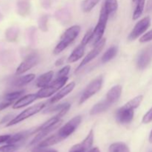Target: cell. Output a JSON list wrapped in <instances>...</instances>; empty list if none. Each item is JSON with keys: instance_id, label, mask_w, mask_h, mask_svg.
Wrapping results in <instances>:
<instances>
[{"instance_id": "obj_34", "label": "cell", "mask_w": 152, "mask_h": 152, "mask_svg": "<svg viewBox=\"0 0 152 152\" xmlns=\"http://www.w3.org/2000/svg\"><path fill=\"white\" fill-rule=\"evenodd\" d=\"M70 70H71V66L70 65H66L63 67L59 71H58L56 74V78H63V77H68V74H69Z\"/></svg>"}, {"instance_id": "obj_16", "label": "cell", "mask_w": 152, "mask_h": 152, "mask_svg": "<svg viewBox=\"0 0 152 152\" xmlns=\"http://www.w3.org/2000/svg\"><path fill=\"white\" fill-rule=\"evenodd\" d=\"M111 105H112V103L111 102L107 100L106 99H103V100L95 104L92 107L90 111V114L91 115H96V114H99L100 113L105 112L111 106Z\"/></svg>"}, {"instance_id": "obj_1", "label": "cell", "mask_w": 152, "mask_h": 152, "mask_svg": "<svg viewBox=\"0 0 152 152\" xmlns=\"http://www.w3.org/2000/svg\"><path fill=\"white\" fill-rule=\"evenodd\" d=\"M142 95L136 96L119 108L116 113V120L120 124H129L132 123L134 115V109L138 108L142 101Z\"/></svg>"}, {"instance_id": "obj_38", "label": "cell", "mask_w": 152, "mask_h": 152, "mask_svg": "<svg viewBox=\"0 0 152 152\" xmlns=\"http://www.w3.org/2000/svg\"><path fill=\"white\" fill-rule=\"evenodd\" d=\"M16 116L14 115L13 114H9L7 115H5L4 117H2V119L0 121V124L2 125V124H6L7 125V123H10L12 120H13Z\"/></svg>"}, {"instance_id": "obj_11", "label": "cell", "mask_w": 152, "mask_h": 152, "mask_svg": "<svg viewBox=\"0 0 152 152\" xmlns=\"http://www.w3.org/2000/svg\"><path fill=\"white\" fill-rule=\"evenodd\" d=\"M152 60V45L144 48L139 54L137 60L138 69L143 70L148 66Z\"/></svg>"}, {"instance_id": "obj_5", "label": "cell", "mask_w": 152, "mask_h": 152, "mask_svg": "<svg viewBox=\"0 0 152 152\" xmlns=\"http://www.w3.org/2000/svg\"><path fill=\"white\" fill-rule=\"evenodd\" d=\"M46 104H47L46 102H41V103H38L37 104V105H33V106H31L29 107V108H26V109L24 110L22 112H21L20 114H18L17 116H16L10 123H7V124L6 125V127H10V126H14V125L18 124V123H21V122H22L23 120H26V119L35 115L36 114L39 113V111H42L43 108H45Z\"/></svg>"}, {"instance_id": "obj_30", "label": "cell", "mask_w": 152, "mask_h": 152, "mask_svg": "<svg viewBox=\"0 0 152 152\" xmlns=\"http://www.w3.org/2000/svg\"><path fill=\"white\" fill-rule=\"evenodd\" d=\"M19 35V29L16 28H10L6 31V39L9 42H14Z\"/></svg>"}, {"instance_id": "obj_8", "label": "cell", "mask_w": 152, "mask_h": 152, "mask_svg": "<svg viewBox=\"0 0 152 152\" xmlns=\"http://www.w3.org/2000/svg\"><path fill=\"white\" fill-rule=\"evenodd\" d=\"M81 116H76L74 118L71 119V120H69L66 124L64 125L62 127H61L56 134L59 135V137L62 139V140L66 139L67 137H68L70 135H71L75 132L76 129L78 128V126L81 123Z\"/></svg>"}, {"instance_id": "obj_25", "label": "cell", "mask_w": 152, "mask_h": 152, "mask_svg": "<svg viewBox=\"0 0 152 152\" xmlns=\"http://www.w3.org/2000/svg\"><path fill=\"white\" fill-rule=\"evenodd\" d=\"M136 7L133 13V19L136 20L138 18L140 17L143 12L144 7H145V0H136Z\"/></svg>"}, {"instance_id": "obj_47", "label": "cell", "mask_w": 152, "mask_h": 152, "mask_svg": "<svg viewBox=\"0 0 152 152\" xmlns=\"http://www.w3.org/2000/svg\"><path fill=\"white\" fill-rule=\"evenodd\" d=\"M69 152H77V151H71V150H69Z\"/></svg>"}, {"instance_id": "obj_6", "label": "cell", "mask_w": 152, "mask_h": 152, "mask_svg": "<svg viewBox=\"0 0 152 152\" xmlns=\"http://www.w3.org/2000/svg\"><path fill=\"white\" fill-rule=\"evenodd\" d=\"M102 83H103V78H102V76H99V77H96V79L92 80L82 94L81 97L80 99V102H79L80 105L84 103L86 101L90 99L92 96L96 94L102 88Z\"/></svg>"}, {"instance_id": "obj_21", "label": "cell", "mask_w": 152, "mask_h": 152, "mask_svg": "<svg viewBox=\"0 0 152 152\" xmlns=\"http://www.w3.org/2000/svg\"><path fill=\"white\" fill-rule=\"evenodd\" d=\"M61 141H62V139L59 137V135L57 134H55L51 135L50 137L46 138L45 140L40 142L39 144V148H46V147L51 146V145H55V144L58 143V142H61Z\"/></svg>"}, {"instance_id": "obj_45", "label": "cell", "mask_w": 152, "mask_h": 152, "mask_svg": "<svg viewBox=\"0 0 152 152\" xmlns=\"http://www.w3.org/2000/svg\"><path fill=\"white\" fill-rule=\"evenodd\" d=\"M149 142L152 143V131L151 132V133H150V135H149Z\"/></svg>"}, {"instance_id": "obj_9", "label": "cell", "mask_w": 152, "mask_h": 152, "mask_svg": "<svg viewBox=\"0 0 152 152\" xmlns=\"http://www.w3.org/2000/svg\"><path fill=\"white\" fill-rule=\"evenodd\" d=\"M150 25H151V19L149 16H145L134 25L133 30L128 37V39L129 41H134L136 39L139 38L147 31Z\"/></svg>"}, {"instance_id": "obj_26", "label": "cell", "mask_w": 152, "mask_h": 152, "mask_svg": "<svg viewBox=\"0 0 152 152\" xmlns=\"http://www.w3.org/2000/svg\"><path fill=\"white\" fill-rule=\"evenodd\" d=\"M109 152H130L129 148L123 142H114L109 147Z\"/></svg>"}, {"instance_id": "obj_12", "label": "cell", "mask_w": 152, "mask_h": 152, "mask_svg": "<svg viewBox=\"0 0 152 152\" xmlns=\"http://www.w3.org/2000/svg\"><path fill=\"white\" fill-rule=\"evenodd\" d=\"M94 134L93 129H91L83 142L72 146L70 150L77 152H87L90 148H91L94 142Z\"/></svg>"}, {"instance_id": "obj_32", "label": "cell", "mask_w": 152, "mask_h": 152, "mask_svg": "<svg viewBox=\"0 0 152 152\" xmlns=\"http://www.w3.org/2000/svg\"><path fill=\"white\" fill-rule=\"evenodd\" d=\"M48 16L47 15H42L40 16L38 20L39 28L43 32H46L48 30Z\"/></svg>"}, {"instance_id": "obj_24", "label": "cell", "mask_w": 152, "mask_h": 152, "mask_svg": "<svg viewBox=\"0 0 152 152\" xmlns=\"http://www.w3.org/2000/svg\"><path fill=\"white\" fill-rule=\"evenodd\" d=\"M33 134V132H30L29 131H25V132H19V133L13 135L10 137V139L7 140V144H16L17 142H20L22 140L25 139L28 135Z\"/></svg>"}, {"instance_id": "obj_7", "label": "cell", "mask_w": 152, "mask_h": 152, "mask_svg": "<svg viewBox=\"0 0 152 152\" xmlns=\"http://www.w3.org/2000/svg\"><path fill=\"white\" fill-rule=\"evenodd\" d=\"M39 56L37 52H31L28 53L25 58L24 60L20 63L16 70V75H21L24 73L27 72L28 71L34 68L35 65L39 62Z\"/></svg>"}, {"instance_id": "obj_48", "label": "cell", "mask_w": 152, "mask_h": 152, "mask_svg": "<svg viewBox=\"0 0 152 152\" xmlns=\"http://www.w3.org/2000/svg\"><path fill=\"white\" fill-rule=\"evenodd\" d=\"M136 1V0H133V1Z\"/></svg>"}, {"instance_id": "obj_15", "label": "cell", "mask_w": 152, "mask_h": 152, "mask_svg": "<svg viewBox=\"0 0 152 152\" xmlns=\"http://www.w3.org/2000/svg\"><path fill=\"white\" fill-rule=\"evenodd\" d=\"M62 123V121L61 120V121H59V123H57L56 124L53 125V126H50V127L46 128V129L40 130L39 132H38L39 133L37 134V136H36L34 138V140H33L31 142V145H34V144H36V143H37V142H39V141H41L43 138H45V137H47V135H48L49 134L51 133L53 131H54L55 129H58V128L61 126Z\"/></svg>"}, {"instance_id": "obj_4", "label": "cell", "mask_w": 152, "mask_h": 152, "mask_svg": "<svg viewBox=\"0 0 152 152\" xmlns=\"http://www.w3.org/2000/svg\"><path fill=\"white\" fill-rule=\"evenodd\" d=\"M68 77H63V78H55V80L45 86V88H40L37 93L38 99H44L51 96L54 94L57 93L59 90H60L62 87H64L65 83L68 81Z\"/></svg>"}, {"instance_id": "obj_29", "label": "cell", "mask_w": 152, "mask_h": 152, "mask_svg": "<svg viewBox=\"0 0 152 152\" xmlns=\"http://www.w3.org/2000/svg\"><path fill=\"white\" fill-rule=\"evenodd\" d=\"M17 12L20 16H25L30 12V4L26 1H19L17 4Z\"/></svg>"}, {"instance_id": "obj_14", "label": "cell", "mask_w": 152, "mask_h": 152, "mask_svg": "<svg viewBox=\"0 0 152 152\" xmlns=\"http://www.w3.org/2000/svg\"><path fill=\"white\" fill-rule=\"evenodd\" d=\"M37 99H38V96H37V93L30 94L25 95V96H22L19 99H17V101L13 103L12 107H13V109H20L23 107L31 105Z\"/></svg>"}, {"instance_id": "obj_10", "label": "cell", "mask_w": 152, "mask_h": 152, "mask_svg": "<svg viewBox=\"0 0 152 152\" xmlns=\"http://www.w3.org/2000/svg\"><path fill=\"white\" fill-rule=\"evenodd\" d=\"M105 43H106V39H102L96 45H94V48L88 53L87 56L83 59V61L81 62V63L78 65V67L76 69L75 73H77L80 71L81 68H83L85 65H86L87 64H88L89 62H91L93 59H94L100 53V52L102 51V49L104 48L105 45Z\"/></svg>"}, {"instance_id": "obj_42", "label": "cell", "mask_w": 152, "mask_h": 152, "mask_svg": "<svg viewBox=\"0 0 152 152\" xmlns=\"http://www.w3.org/2000/svg\"><path fill=\"white\" fill-rule=\"evenodd\" d=\"M64 60H65V59H64L63 57L59 58V59H58L56 61L55 65H56V66H60V65H62V64L64 63Z\"/></svg>"}, {"instance_id": "obj_20", "label": "cell", "mask_w": 152, "mask_h": 152, "mask_svg": "<svg viewBox=\"0 0 152 152\" xmlns=\"http://www.w3.org/2000/svg\"><path fill=\"white\" fill-rule=\"evenodd\" d=\"M34 79H35V74H29L25 76H22L13 82V86L18 88L23 87V86H26L28 83L32 82Z\"/></svg>"}, {"instance_id": "obj_23", "label": "cell", "mask_w": 152, "mask_h": 152, "mask_svg": "<svg viewBox=\"0 0 152 152\" xmlns=\"http://www.w3.org/2000/svg\"><path fill=\"white\" fill-rule=\"evenodd\" d=\"M102 7L109 16L114 15L118 9V1L117 0H105Z\"/></svg>"}, {"instance_id": "obj_40", "label": "cell", "mask_w": 152, "mask_h": 152, "mask_svg": "<svg viewBox=\"0 0 152 152\" xmlns=\"http://www.w3.org/2000/svg\"><path fill=\"white\" fill-rule=\"evenodd\" d=\"M12 104H13V102H6V101H4V102H0V111L5 109V108H8V107L10 106V105H11Z\"/></svg>"}, {"instance_id": "obj_33", "label": "cell", "mask_w": 152, "mask_h": 152, "mask_svg": "<svg viewBox=\"0 0 152 152\" xmlns=\"http://www.w3.org/2000/svg\"><path fill=\"white\" fill-rule=\"evenodd\" d=\"M56 17L58 21L61 22L62 24H68L70 21V15L68 14L65 10H59L57 11L56 14Z\"/></svg>"}, {"instance_id": "obj_13", "label": "cell", "mask_w": 152, "mask_h": 152, "mask_svg": "<svg viewBox=\"0 0 152 152\" xmlns=\"http://www.w3.org/2000/svg\"><path fill=\"white\" fill-rule=\"evenodd\" d=\"M75 86V83H74V82H71L69 84L66 85L65 86L62 87L57 93L55 94L50 98V99L49 100V102H50V104H54L58 102L59 100L63 99L65 96H66L68 94L71 93V92L74 89Z\"/></svg>"}, {"instance_id": "obj_31", "label": "cell", "mask_w": 152, "mask_h": 152, "mask_svg": "<svg viewBox=\"0 0 152 152\" xmlns=\"http://www.w3.org/2000/svg\"><path fill=\"white\" fill-rule=\"evenodd\" d=\"M68 104L69 103L65 102V103L59 104V105H51V106L48 107L46 110H45V111H43V114H51V113L53 112H59V111H62L63 108H65Z\"/></svg>"}, {"instance_id": "obj_18", "label": "cell", "mask_w": 152, "mask_h": 152, "mask_svg": "<svg viewBox=\"0 0 152 152\" xmlns=\"http://www.w3.org/2000/svg\"><path fill=\"white\" fill-rule=\"evenodd\" d=\"M121 94L122 86H120V85H117V86H114V87H112L108 91L105 99L109 101V102H111L112 104H114V102H116L120 99Z\"/></svg>"}, {"instance_id": "obj_3", "label": "cell", "mask_w": 152, "mask_h": 152, "mask_svg": "<svg viewBox=\"0 0 152 152\" xmlns=\"http://www.w3.org/2000/svg\"><path fill=\"white\" fill-rule=\"evenodd\" d=\"M109 16H110L107 13L106 10H105V8L102 7L100 13H99V20H98L97 24H96V27L93 30V33H92L91 43L93 46L96 45L102 39V37H103V34L105 31V28H106L107 22H108Z\"/></svg>"}, {"instance_id": "obj_44", "label": "cell", "mask_w": 152, "mask_h": 152, "mask_svg": "<svg viewBox=\"0 0 152 152\" xmlns=\"http://www.w3.org/2000/svg\"><path fill=\"white\" fill-rule=\"evenodd\" d=\"M148 10H149V9H152V0H150V2H149V4H148Z\"/></svg>"}, {"instance_id": "obj_37", "label": "cell", "mask_w": 152, "mask_h": 152, "mask_svg": "<svg viewBox=\"0 0 152 152\" xmlns=\"http://www.w3.org/2000/svg\"><path fill=\"white\" fill-rule=\"evenodd\" d=\"M151 40H152V30L149 31L148 32H147L146 34H145L140 37V42L145 43L151 41Z\"/></svg>"}, {"instance_id": "obj_43", "label": "cell", "mask_w": 152, "mask_h": 152, "mask_svg": "<svg viewBox=\"0 0 152 152\" xmlns=\"http://www.w3.org/2000/svg\"><path fill=\"white\" fill-rule=\"evenodd\" d=\"M87 152H100V150H99L97 147H95V148H90Z\"/></svg>"}, {"instance_id": "obj_35", "label": "cell", "mask_w": 152, "mask_h": 152, "mask_svg": "<svg viewBox=\"0 0 152 152\" xmlns=\"http://www.w3.org/2000/svg\"><path fill=\"white\" fill-rule=\"evenodd\" d=\"M18 146L16 144H7L0 147V152H14L17 150Z\"/></svg>"}, {"instance_id": "obj_17", "label": "cell", "mask_w": 152, "mask_h": 152, "mask_svg": "<svg viewBox=\"0 0 152 152\" xmlns=\"http://www.w3.org/2000/svg\"><path fill=\"white\" fill-rule=\"evenodd\" d=\"M86 46V45L80 42V44L78 46H77V48H74V50H73L72 53H71L69 57L68 58V63H73V62H77L79 59H81L85 54Z\"/></svg>"}, {"instance_id": "obj_28", "label": "cell", "mask_w": 152, "mask_h": 152, "mask_svg": "<svg viewBox=\"0 0 152 152\" xmlns=\"http://www.w3.org/2000/svg\"><path fill=\"white\" fill-rule=\"evenodd\" d=\"M99 1L100 0H83L81 4L82 10L85 13H88L99 2Z\"/></svg>"}, {"instance_id": "obj_22", "label": "cell", "mask_w": 152, "mask_h": 152, "mask_svg": "<svg viewBox=\"0 0 152 152\" xmlns=\"http://www.w3.org/2000/svg\"><path fill=\"white\" fill-rule=\"evenodd\" d=\"M117 53H118V48L115 45L111 46L102 55V58H101V62L103 64L107 63L112 59H114Z\"/></svg>"}, {"instance_id": "obj_46", "label": "cell", "mask_w": 152, "mask_h": 152, "mask_svg": "<svg viewBox=\"0 0 152 152\" xmlns=\"http://www.w3.org/2000/svg\"><path fill=\"white\" fill-rule=\"evenodd\" d=\"M45 152H58V151H56V150H49V151H47Z\"/></svg>"}, {"instance_id": "obj_2", "label": "cell", "mask_w": 152, "mask_h": 152, "mask_svg": "<svg viewBox=\"0 0 152 152\" xmlns=\"http://www.w3.org/2000/svg\"><path fill=\"white\" fill-rule=\"evenodd\" d=\"M81 28L79 25H73L71 28H68L60 38V41L59 42L55 48L53 49V54L57 55L60 53L62 50H65L66 48L68 47L70 44L75 40V39L78 37L80 34Z\"/></svg>"}, {"instance_id": "obj_41", "label": "cell", "mask_w": 152, "mask_h": 152, "mask_svg": "<svg viewBox=\"0 0 152 152\" xmlns=\"http://www.w3.org/2000/svg\"><path fill=\"white\" fill-rule=\"evenodd\" d=\"M11 135L5 134V135H0V144L4 143V142H7V140L10 139Z\"/></svg>"}, {"instance_id": "obj_27", "label": "cell", "mask_w": 152, "mask_h": 152, "mask_svg": "<svg viewBox=\"0 0 152 152\" xmlns=\"http://www.w3.org/2000/svg\"><path fill=\"white\" fill-rule=\"evenodd\" d=\"M25 90H20V91H16L7 93L4 95V100L6 101V102H13V101L16 100V99H19V98H21V96L23 95V94L25 93Z\"/></svg>"}, {"instance_id": "obj_39", "label": "cell", "mask_w": 152, "mask_h": 152, "mask_svg": "<svg viewBox=\"0 0 152 152\" xmlns=\"http://www.w3.org/2000/svg\"><path fill=\"white\" fill-rule=\"evenodd\" d=\"M151 121H152V108L146 113V114H145V115H144L143 118H142V123H145V124L149 123Z\"/></svg>"}, {"instance_id": "obj_36", "label": "cell", "mask_w": 152, "mask_h": 152, "mask_svg": "<svg viewBox=\"0 0 152 152\" xmlns=\"http://www.w3.org/2000/svg\"><path fill=\"white\" fill-rule=\"evenodd\" d=\"M92 33H93V29H89L88 31L86 33V34H85L84 37H83L81 42L83 43L84 45H87L88 43H90L92 37Z\"/></svg>"}, {"instance_id": "obj_19", "label": "cell", "mask_w": 152, "mask_h": 152, "mask_svg": "<svg viewBox=\"0 0 152 152\" xmlns=\"http://www.w3.org/2000/svg\"><path fill=\"white\" fill-rule=\"evenodd\" d=\"M53 77V72L52 71L45 73L37 78V80L35 82V86L37 87L40 88H45L48 85L50 84Z\"/></svg>"}]
</instances>
